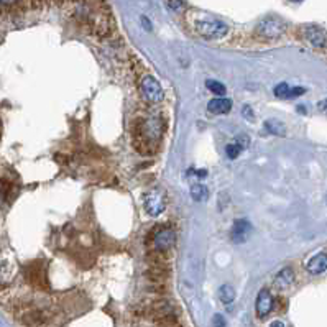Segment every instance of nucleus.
Masks as SVG:
<instances>
[{
	"label": "nucleus",
	"instance_id": "1",
	"mask_svg": "<svg viewBox=\"0 0 327 327\" xmlns=\"http://www.w3.org/2000/svg\"><path fill=\"white\" fill-rule=\"evenodd\" d=\"M196 31L207 40H217L227 35L229 27L221 20H199L196 22Z\"/></svg>",
	"mask_w": 327,
	"mask_h": 327
},
{
	"label": "nucleus",
	"instance_id": "2",
	"mask_svg": "<svg viewBox=\"0 0 327 327\" xmlns=\"http://www.w3.org/2000/svg\"><path fill=\"white\" fill-rule=\"evenodd\" d=\"M256 31H258L263 38H280L286 31V25L278 17H267L258 23Z\"/></svg>",
	"mask_w": 327,
	"mask_h": 327
},
{
	"label": "nucleus",
	"instance_id": "3",
	"mask_svg": "<svg viewBox=\"0 0 327 327\" xmlns=\"http://www.w3.org/2000/svg\"><path fill=\"white\" fill-rule=\"evenodd\" d=\"M145 211L148 212V216L158 217L160 214L165 211L166 207V196L161 189H152L145 194Z\"/></svg>",
	"mask_w": 327,
	"mask_h": 327
},
{
	"label": "nucleus",
	"instance_id": "4",
	"mask_svg": "<svg viewBox=\"0 0 327 327\" xmlns=\"http://www.w3.org/2000/svg\"><path fill=\"white\" fill-rule=\"evenodd\" d=\"M163 134V123L158 117H148L140 122V135L143 142L153 143Z\"/></svg>",
	"mask_w": 327,
	"mask_h": 327
},
{
	"label": "nucleus",
	"instance_id": "5",
	"mask_svg": "<svg viewBox=\"0 0 327 327\" xmlns=\"http://www.w3.org/2000/svg\"><path fill=\"white\" fill-rule=\"evenodd\" d=\"M140 86H142L143 96L147 97V100H150V102L158 104V102H161L163 99H165V92H163L161 84L153 76H148V74H147V76H143Z\"/></svg>",
	"mask_w": 327,
	"mask_h": 327
},
{
	"label": "nucleus",
	"instance_id": "6",
	"mask_svg": "<svg viewBox=\"0 0 327 327\" xmlns=\"http://www.w3.org/2000/svg\"><path fill=\"white\" fill-rule=\"evenodd\" d=\"M273 304H275V299L272 296V293H270L267 288H263L258 293V296H256V304H255L256 316L265 319L268 314L273 311Z\"/></svg>",
	"mask_w": 327,
	"mask_h": 327
},
{
	"label": "nucleus",
	"instance_id": "7",
	"mask_svg": "<svg viewBox=\"0 0 327 327\" xmlns=\"http://www.w3.org/2000/svg\"><path fill=\"white\" fill-rule=\"evenodd\" d=\"M303 33H304V38L309 41L314 48H324L327 45V35L320 27H316V25H306L303 28Z\"/></svg>",
	"mask_w": 327,
	"mask_h": 327
},
{
	"label": "nucleus",
	"instance_id": "8",
	"mask_svg": "<svg viewBox=\"0 0 327 327\" xmlns=\"http://www.w3.org/2000/svg\"><path fill=\"white\" fill-rule=\"evenodd\" d=\"M174 232L171 229H161L155 234V238H153V248L156 251H168L169 248L174 245Z\"/></svg>",
	"mask_w": 327,
	"mask_h": 327
},
{
	"label": "nucleus",
	"instance_id": "9",
	"mask_svg": "<svg viewBox=\"0 0 327 327\" xmlns=\"http://www.w3.org/2000/svg\"><path fill=\"white\" fill-rule=\"evenodd\" d=\"M150 316H152L156 322H160L161 319L176 316V309L169 301H156V303H153L152 307H150Z\"/></svg>",
	"mask_w": 327,
	"mask_h": 327
},
{
	"label": "nucleus",
	"instance_id": "10",
	"mask_svg": "<svg viewBox=\"0 0 327 327\" xmlns=\"http://www.w3.org/2000/svg\"><path fill=\"white\" fill-rule=\"evenodd\" d=\"M250 232H251V225L247 219H238V221H235L234 227H232V240L237 243H242L248 238Z\"/></svg>",
	"mask_w": 327,
	"mask_h": 327
},
{
	"label": "nucleus",
	"instance_id": "11",
	"mask_svg": "<svg viewBox=\"0 0 327 327\" xmlns=\"http://www.w3.org/2000/svg\"><path fill=\"white\" fill-rule=\"evenodd\" d=\"M306 270L312 275H320L327 270V253L320 251V253H316L314 256H311L306 263Z\"/></svg>",
	"mask_w": 327,
	"mask_h": 327
},
{
	"label": "nucleus",
	"instance_id": "12",
	"mask_svg": "<svg viewBox=\"0 0 327 327\" xmlns=\"http://www.w3.org/2000/svg\"><path fill=\"white\" fill-rule=\"evenodd\" d=\"M306 89L304 87H293V86H289L286 83H281L275 87V96L276 97H280V99H291V97H298L301 96V94H304Z\"/></svg>",
	"mask_w": 327,
	"mask_h": 327
},
{
	"label": "nucleus",
	"instance_id": "13",
	"mask_svg": "<svg viewBox=\"0 0 327 327\" xmlns=\"http://www.w3.org/2000/svg\"><path fill=\"white\" fill-rule=\"evenodd\" d=\"M232 109V100L227 97H217L212 99L209 104H207V110L211 114H227Z\"/></svg>",
	"mask_w": 327,
	"mask_h": 327
},
{
	"label": "nucleus",
	"instance_id": "14",
	"mask_svg": "<svg viewBox=\"0 0 327 327\" xmlns=\"http://www.w3.org/2000/svg\"><path fill=\"white\" fill-rule=\"evenodd\" d=\"M294 281V272L291 268H283L275 278V288L276 289H288Z\"/></svg>",
	"mask_w": 327,
	"mask_h": 327
},
{
	"label": "nucleus",
	"instance_id": "15",
	"mask_svg": "<svg viewBox=\"0 0 327 327\" xmlns=\"http://www.w3.org/2000/svg\"><path fill=\"white\" fill-rule=\"evenodd\" d=\"M263 127H265V130L268 132V134H272V135H278V137L285 135V132H286L285 123L280 122L278 118H268V120H267L265 123H263Z\"/></svg>",
	"mask_w": 327,
	"mask_h": 327
},
{
	"label": "nucleus",
	"instance_id": "16",
	"mask_svg": "<svg viewBox=\"0 0 327 327\" xmlns=\"http://www.w3.org/2000/svg\"><path fill=\"white\" fill-rule=\"evenodd\" d=\"M219 298L224 304H230L234 303L235 299V289L232 288L230 285H222L221 289H219Z\"/></svg>",
	"mask_w": 327,
	"mask_h": 327
},
{
	"label": "nucleus",
	"instance_id": "17",
	"mask_svg": "<svg viewBox=\"0 0 327 327\" xmlns=\"http://www.w3.org/2000/svg\"><path fill=\"white\" fill-rule=\"evenodd\" d=\"M207 187L206 186H203V184H194L192 187H191V198L194 199V201H198V203H203V201H206L207 199Z\"/></svg>",
	"mask_w": 327,
	"mask_h": 327
},
{
	"label": "nucleus",
	"instance_id": "18",
	"mask_svg": "<svg viewBox=\"0 0 327 327\" xmlns=\"http://www.w3.org/2000/svg\"><path fill=\"white\" fill-rule=\"evenodd\" d=\"M206 86L209 87V91H212L214 94H219V96H224L225 91H227L222 83H217V81H212V79L206 81Z\"/></svg>",
	"mask_w": 327,
	"mask_h": 327
},
{
	"label": "nucleus",
	"instance_id": "19",
	"mask_svg": "<svg viewBox=\"0 0 327 327\" xmlns=\"http://www.w3.org/2000/svg\"><path fill=\"white\" fill-rule=\"evenodd\" d=\"M225 153H227L230 160H235L237 156L242 153V148L238 147L237 143H232V145H227V147H225Z\"/></svg>",
	"mask_w": 327,
	"mask_h": 327
},
{
	"label": "nucleus",
	"instance_id": "20",
	"mask_svg": "<svg viewBox=\"0 0 327 327\" xmlns=\"http://www.w3.org/2000/svg\"><path fill=\"white\" fill-rule=\"evenodd\" d=\"M234 143H237L242 150H245L250 145V138H248V135H245V134H238L235 137V142Z\"/></svg>",
	"mask_w": 327,
	"mask_h": 327
},
{
	"label": "nucleus",
	"instance_id": "21",
	"mask_svg": "<svg viewBox=\"0 0 327 327\" xmlns=\"http://www.w3.org/2000/svg\"><path fill=\"white\" fill-rule=\"evenodd\" d=\"M212 325L214 327H225V319L221 314H216V316L212 317Z\"/></svg>",
	"mask_w": 327,
	"mask_h": 327
},
{
	"label": "nucleus",
	"instance_id": "22",
	"mask_svg": "<svg viewBox=\"0 0 327 327\" xmlns=\"http://www.w3.org/2000/svg\"><path fill=\"white\" fill-rule=\"evenodd\" d=\"M20 2L22 0H0V7H14V5Z\"/></svg>",
	"mask_w": 327,
	"mask_h": 327
},
{
	"label": "nucleus",
	"instance_id": "23",
	"mask_svg": "<svg viewBox=\"0 0 327 327\" xmlns=\"http://www.w3.org/2000/svg\"><path fill=\"white\" fill-rule=\"evenodd\" d=\"M242 112H243V117H248V118H253V115H251V109L248 105H245L243 109H242Z\"/></svg>",
	"mask_w": 327,
	"mask_h": 327
},
{
	"label": "nucleus",
	"instance_id": "24",
	"mask_svg": "<svg viewBox=\"0 0 327 327\" xmlns=\"http://www.w3.org/2000/svg\"><path fill=\"white\" fill-rule=\"evenodd\" d=\"M169 5H171L174 10H179L181 9V0H169Z\"/></svg>",
	"mask_w": 327,
	"mask_h": 327
},
{
	"label": "nucleus",
	"instance_id": "25",
	"mask_svg": "<svg viewBox=\"0 0 327 327\" xmlns=\"http://www.w3.org/2000/svg\"><path fill=\"white\" fill-rule=\"evenodd\" d=\"M270 327H286L285 324L281 322V320H275V322H272V325Z\"/></svg>",
	"mask_w": 327,
	"mask_h": 327
},
{
	"label": "nucleus",
	"instance_id": "26",
	"mask_svg": "<svg viewBox=\"0 0 327 327\" xmlns=\"http://www.w3.org/2000/svg\"><path fill=\"white\" fill-rule=\"evenodd\" d=\"M142 22H143V25H145V28H147V30H150V23H148V20H147V18L143 17V18H142Z\"/></svg>",
	"mask_w": 327,
	"mask_h": 327
},
{
	"label": "nucleus",
	"instance_id": "27",
	"mask_svg": "<svg viewBox=\"0 0 327 327\" xmlns=\"http://www.w3.org/2000/svg\"><path fill=\"white\" fill-rule=\"evenodd\" d=\"M319 109H327V99L324 100V102H320V104H319Z\"/></svg>",
	"mask_w": 327,
	"mask_h": 327
},
{
	"label": "nucleus",
	"instance_id": "28",
	"mask_svg": "<svg viewBox=\"0 0 327 327\" xmlns=\"http://www.w3.org/2000/svg\"><path fill=\"white\" fill-rule=\"evenodd\" d=\"M293 2H299V0H293Z\"/></svg>",
	"mask_w": 327,
	"mask_h": 327
}]
</instances>
